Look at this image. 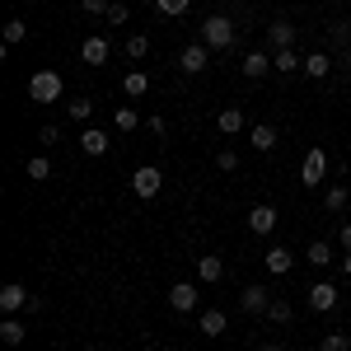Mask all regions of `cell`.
<instances>
[{"instance_id": "cell-36", "label": "cell", "mask_w": 351, "mask_h": 351, "mask_svg": "<svg viewBox=\"0 0 351 351\" xmlns=\"http://www.w3.org/2000/svg\"><path fill=\"white\" fill-rule=\"evenodd\" d=\"M108 24H127V5H122V0L108 5Z\"/></svg>"}, {"instance_id": "cell-23", "label": "cell", "mask_w": 351, "mask_h": 351, "mask_svg": "<svg viewBox=\"0 0 351 351\" xmlns=\"http://www.w3.org/2000/svg\"><path fill=\"white\" fill-rule=\"evenodd\" d=\"M347 197H351V192L342 188V183H332V188L324 192V211H332V216H337V211H347Z\"/></svg>"}, {"instance_id": "cell-13", "label": "cell", "mask_w": 351, "mask_h": 351, "mask_svg": "<svg viewBox=\"0 0 351 351\" xmlns=\"http://www.w3.org/2000/svg\"><path fill=\"white\" fill-rule=\"evenodd\" d=\"M263 263H267L271 276H286V271L295 267V258H291V248H281V243H271L267 253H263Z\"/></svg>"}, {"instance_id": "cell-26", "label": "cell", "mask_w": 351, "mask_h": 351, "mask_svg": "<svg viewBox=\"0 0 351 351\" xmlns=\"http://www.w3.org/2000/svg\"><path fill=\"white\" fill-rule=\"evenodd\" d=\"M304 258H309L314 267H328V258H332V248H328L324 239H314V243H309V248H304Z\"/></svg>"}, {"instance_id": "cell-27", "label": "cell", "mask_w": 351, "mask_h": 351, "mask_svg": "<svg viewBox=\"0 0 351 351\" xmlns=\"http://www.w3.org/2000/svg\"><path fill=\"white\" fill-rule=\"evenodd\" d=\"M24 38H28V24H24V19H10V24H5V47H19Z\"/></svg>"}, {"instance_id": "cell-32", "label": "cell", "mask_w": 351, "mask_h": 351, "mask_svg": "<svg viewBox=\"0 0 351 351\" xmlns=\"http://www.w3.org/2000/svg\"><path fill=\"white\" fill-rule=\"evenodd\" d=\"M319 351H351V342L342 337V332H328L324 342H319Z\"/></svg>"}, {"instance_id": "cell-2", "label": "cell", "mask_w": 351, "mask_h": 351, "mask_svg": "<svg viewBox=\"0 0 351 351\" xmlns=\"http://www.w3.org/2000/svg\"><path fill=\"white\" fill-rule=\"evenodd\" d=\"M61 94H66V84H61L56 71H38V75L28 80V99H33V104H56Z\"/></svg>"}, {"instance_id": "cell-33", "label": "cell", "mask_w": 351, "mask_h": 351, "mask_svg": "<svg viewBox=\"0 0 351 351\" xmlns=\"http://www.w3.org/2000/svg\"><path fill=\"white\" fill-rule=\"evenodd\" d=\"M332 43H337L342 52H351V24H332Z\"/></svg>"}, {"instance_id": "cell-35", "label": "cell", "mask_w": 351, "mask_h": 351, "mask_svg": "<svg viewBox=\"0 0 351 351\" xmlns=\"http://www.w3.org/2000/svg\"><path fill=\"white\" fill-rule=\"evenodd\" d=\"M216 169H225V173H230V169H239V155H234V150H220V155H216Z\"/></svg>"}, {"instance_id": "cell-3", "label": "cell", "mask_w": 351, "mask_h": 351, "mask_svg": "<svg viewBox=\"0 0 351 351\" xmlns=\"http://www.w3.org/2000/svg\"><path fill=\"white\" fill-rule=\"evenodd\" d=\"M324 178H328V150L314 145V150L304 155V164H300V183H304V188H319Z\"/></svg>"}, {"instance_id": "cell-14", "label": "cell", "mask_w": 351, "mask_h": 351, "mask_svg": "<svg viewBox=\"0 0 351 351\" xmlns=\"http://www.w3.org/2000/svg\"><path fill=\"white\" fill-rule=\"evenodd\" d=\"M220 276H225V263H220L216 253H202V258H197V281L211 286V281H220Z\"/></svg>"}, {"instance_id": "cell-38", "label": "cell", "mask_w": 351, "mask_h": 351, "mask_svg": "<svg viewBox=\"0 0 351 351\" xmlns=\"http://www.w3.org/2000/svg\"><path fill=\"white\" fill-rule=\"evenodd\" d=\"M38 141H43V145H56V141H61V127H43Z\"/></svg>"}, {"instance_id": "cell-29", "label": "cell", "mask_w": 351, "mask_h": 351, "mask_svg": "<svg viewBox=\"0 0 351 351\" xmlns=\"http://www.w3.org/2000/svg\"><path fill=\"white\" fill-rule=\"evenodd\" d=\"M136 122H141L136 108H117V112H112V127H117V132H136Z\"/></svg>"}, {"instance_id": "cell-19", "label": "cell", "mask_w": 351, "mask_h": 351, "mask_svg": "<svg viewBox=\"0 0 351 351\" xmlns=\"http://www.w3.org/2000/svg\"><path fill=\"white\" fill-rule=\"evenodd\" d=\"M271 71H281V75H295V71H304V61L295 56V47H286V52H271Z\"/></svg>"}, {"instance_id": "cell-7", "label": "cell", "mask_w": 351, "mask_h": 351, "mask_svg": "<svg viewBox=\"0 0 351 351\" xmlns=\"http://www.w3.org/2000/svg\"><path fill=\"white\" fill-rule=\"evenodd\" d=\"M108 38H104V33H89V38H84L80 43V61L84 66H104V61H108Z\"/></svg>"}, {"instance_id": "cell-5", "label": "cell", "mask_w": 351, "mask_h": 351, "mask_svg": "<svg viewBox=\"0 0 351 351\" xmlns=\"http://www.w3.org/2000/svg\"><path fill=\"white\" fill-rule=\"evenodd\" d=\"M206 66H211V47H206V43H188V47L178 52V71H183V75H202Z\"/></svg>"}, {"instance_id": "cell-34", "label": "cell", "mask_w": 351, "mask_h": 351, "mask_svg": "<svg viewBox=\"0 0 351 351\" xmlns=\"http://www.w3.org/2000/svg\"><path fill=\"white\" fill-rule=\"evenodd\" d=\"M89 112H94L89 99H71V117H75V122H89Z\"/></svg>"}, {"instance_id": "cell-16", "label": "cell", "mask_w": 351, "mask_h": 351, "mask_svg": "<svg viewBox=\"0 0 351 351\" xmlns=\"http://www.w3.org/2000/svg\"><path fill=\"white\" fill-rule=\"evenodd\" d=\"M122 94H127V99H145V94H150V75H145V71H127V75H122Z\"/></svg>"}, {"instance_id": "cell-42", "label": "cell", "mask_w": 351, "mask_h": 351, "mask_svg": "<svg viewBox=\"0 0 351 351\" xmlns=\"http://www.w3.org/2000/svg\"><path fill=\"white\" fill-rule=\"evenodd\" d=\"M19 5H28V0H19Z\"/></svg>"}, {"instance_id": "cell-12", "label": "cell", "mask_w": 351, "mask_h": 351, "mask_svg": "<svg viewBox=\"0 0 351 351\" xmlns=\"http://www.w3.org/2000/svg\"><path fill=\"white\" fill-rule=\"evenodd\" d=\"M248 230H253V234H271V230H276V206L258 202V206L248 211Z\"/></svg>"}, {"instance_id": "cell-39", "label": "cell", "mask_w": 351, "mask_h": 351, "mask_svg": "<svg viewBox=\"0 0 351 351\" xmlns=\"http://www.w3.org/2000/svg\"><path fill=\"white\" fill-rule=\"evenodd\" d=\"M337 239H342V248H347V253H351V220H347V225H342V234H337Z\"/></svg>"}, {"instance_id": "cell-41", "label": "cell", "mask_w": 351, "mask_h": 351, "mask_svg": "<svg viewBox=\"0 0 351 351\" xmlns=\"http://www.w3.org/2000/svg\"><path fill=\"white\" fill-rule=\"evenodd\" d=\"M267 351H286V347H267Z\"/></svg>"}, {"instance_id": "cell-6", "label": "cell", "mask_w": 351, "mask_h": 351, "mask_svg": "<svg viewBox=\"0 0 351 351\" xmlns=\"http://www.w3.org/2000/svg\"><path fill=\"white\" fill-rule=\"evenodd\" d=\"M267 47H271V52L295 47V24H291V19H271V24H267Z\"/></svg>"}, {"instance_id": "cell-25", "label": "cell", "mask_w": 351, "mask_h": 351, "mask_svg": "<svg viewBox=\"0 0 351 351\" xmlns=\"http://www.w3.org/2000/svg\"><path fill=\"white\" fill-rule=\"evenodd\" d=\"M28 178H33V183L52 178V160H47V155H33V160H28Z\"/></svg>"}, {"instance_id": "cell-31", "label": "cell", "mask_w": 351, "mask_h": 351, "mask_svg": "<svg viewBox=\"0 0 351 351\" xmlns=\"http://www.w3.org/2000/svg\"><path fill=\"white\" fill-rule=\"evenodd\" d=\"M188 5H192V0H155V10H160V14H169V19L188 14Z\"/></svg>"}, {"instance_id": "cell-28", "label": "cell", "mask_w": 351, "mask_h": 351, "mask_svg": "<svg viewBox=\"0 0 351 351\" xmlns=\"http://www.w3.org/2000/svg\"><path fill=\"white\" fill-rule=\"evenodd\" d=\"M271 145H276V132H271V127H263V122H258V127H253V150H263V155H267Z\"/></svg>"}, {"instance_id": "cell-18", "label": "cell", "mask_w": 351, "mask_h": 351, "mask_svg": "<svg viewBox=\"0 0 351 351\" xmlns=\"http://www.w3.org/2000/svg\"><path fill=\"white\" fill-rule=\"evenodd\" d=\"M216 132H220V136L243 132V108H220V112H216Z\"/></svg>"}, {"instance_id": "cell-8", "label": "cell", "mask_w": 351, "mask_h": 351, "mask_svg": "<svg viewBox=\"0 0 351 351\" xmlns=\"http://www.w3.org/2000/svg\"><path fill=\"white\" fill-rule=\"evenodd\" d=\"M267 304H271L267 286H243V291H239V309H243V314H267Z\"/></svg>"}, {"instance_id": "cell-22", "label": "cell", "mask_w": 351, "mask_h": 351, "mask_svg": "<svg viewBox=\"0 0 351 351\" xmlns=\"http://www.w3.org/2000/svg\"><path fill=\"white\" fill-rule=\"evenodd\" d=\"M197 328H202V332H206V337H220V332H225V328H230V319H225V314H220V309H206V314H202V319H197Z\"/></svg>"}, {"instance_id": "cell-11", "label": "cell", "mask_w": 351, "mask_h": 351, "mask_svg": "<svg viewBox=\"0 0 351 351\" xmlns=\"http://www.w3.org/2000/svg\"><path fill=\"white\" fill-rule=\"evenodd\" d=\"M28 291L24 286H19V281H10V286H0V309H5V314H19V309H28Z\"/></svg>"}, {"instance_id": "cell-10", "label": "cell", "mask_w": 351, "mask_h": 351, "mask_svg": "<svg viewBox=\"0 0 351 351\" xmlns=\"http://www.w3.org/2000/svg\"><path fill=\"white\" fill-rule=\"evenodd\" d=\"M309 309H319V314L337 309V286H332V281H314V286H309Z\"/></svg>"}, {"instance_id": "cell-20", "label": "cell", "mask_w": 351, "mask_h": 351, "mask_svg": "<svg viewBox=\"0 0 351 351\" xmlns=\"http://www.w3.org/2000/svg\"><path fill=\"white\" fill-rule=\"evenodd\" d=\"M328 71H332L328 52H309L304 56V75H309V80H328Z\"/></svg>"}, {"instance_id": "cell-21", "label": "cell", "mask_w": 351, "mask_h": 351, "mask_svg": "<svg viewBox=\"0 0 351 351\" xmlns=\"http://www.w3.org/2000/svg\"><path fill=\"white\" fill-rule=\"evenodd\" d=\"M0 342H5V347H19V342H24V324H19L14 314L0 319Z\"/></svg>"}, {"instance_id": "cell-24", "label": "cell", "mask_w": 351, "mask_h": 351, "mask_svg": "<svg viewBox=\"0 0 351 351\" xmlns=\"http://www.w3.org/2000/svg\"><path fill=\"white\" fill-rule=\"evenodd\" d=\"M267 319H271V324H291V319H295L291 300H271V304H267Z\"/></svg>"}, {"instance_id": "cell-37", "label": "cell", "mask_w": 351, "mask_h": 351, "mask_svg": "<svg viewBox=\"0 0 351 351\" xmlns=\"http://www.w3.org/2000/svg\"><path fill=\"white\" fill-rule=\"evenodd\" d=\"M84 14H108V0H80Z\"/></svg>"}, {"instance_id": "cell-30", "label": "cell", "mask_w": 351, "mask_h": 351, "mask_svg": "<svg viewBox=\"0 0 351 351\" xmlns=\"http://www.w3.org/2000/svg\"><path fill=\"white\" fill-rule=\"evenodd\" d=\"M145 52H150V38H145V33H132V38H127V56H132V61H141Z\"/></svg>"}, {"instance_id": "cell-15", "label": "cell", "mask_w": 351, "mask_h": 351, "mask_svg": "<svg viewBox=\"0 0 351 351\" xmlns=\"http://www.w3.org/2000/svg\"><path fill=\"white\" fill-rule=\"evenodd\" d=\"M239 71L248 75V80H263V75L271 71V52H248V56H243V66H239Z\"/></svg>"}, {"instance_id": "cell-9", "label": "cell", "mask_w": 351, "mask_h": 351, "mask_svg": "<svg viewBox=\"0 0 351 351\" xmlns=\"http://www.w3.org/2000/svg\"><path fill=\"white\" fill-rule=\"evenodd\" d=\"M197 295H202V291H197L192 281H173V291H169V304H173L178 314H192V309H197Z\"/></svg>"}, {"instance_id": "cell-17", "label": "cell", "mask_w": 351, "mask_h": 351, "mask_svg": "<svg viewBox=\"0 0 351 351\" xmlns=\"http://www.w3.org/2000/svg\"><path fill=\"white\" fill-rule=\"evenodd\" d=\"M108 145H112V141L99 132V127H89V132L80 136V150H84V155H94V160H99V155H108Z\"/></svg>"}, {"instance_id": "cell-40", "label": "cell", "mask_w": 351, "mask_h": 351, "mask_svg": "<svg viewBox=\"0 0 351 351\" xmlns=\"http://www.w3.org/2000/svg\"><path fill=\"white\" fill-rule=\"evenodd\" d=\"M342 271H347V276H351V253H342Z\"/></svg>"}, {"instance_id": "cell-1", "label": "cell", "mask_w": 351, "mask_h": 351, "mask_svg": "<svg viewBox=\"0 0 351 351\" xmlns=\"http://www.w3.org/2000/svg\"><path fill=\"white\" fill-rule=\"evenodd\" d=\"M202 43H206L211 52H225V47L239 43V24H234L230 14H211V19L202 24Z\"/></svg>"}, {"instance_id": "cell-4", "label": "cell", "mask_w": 351, "mask_h": 351, "mask_svg": "<svg viewBox=\"0 0 351 351\" xmlns=\"http://www.w3.org/2000/svg\"><path fill=\"white\" fill-rule=\"evenodd\" d=\"M160 188H164V173L155 169V164H141V169L132 173V192L141 197V202H150V197H155Z\"/></svg>"}]
</instances>
